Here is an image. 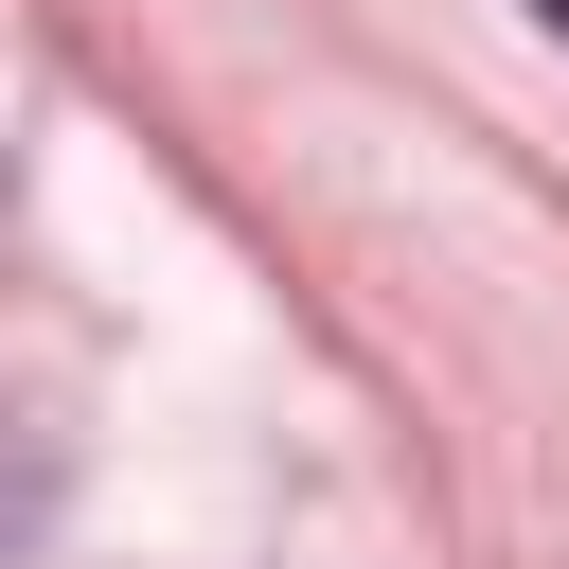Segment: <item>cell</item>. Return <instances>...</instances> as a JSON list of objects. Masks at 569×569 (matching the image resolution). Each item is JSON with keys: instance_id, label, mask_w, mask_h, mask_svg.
Returning a JSON list of instances; mask_svg holds the SVG:
<instances>
[{"instance_id": "6da1fadb", "label": "cell", "mask_w": 569, "mask_h": 569, "mask_svg": "<svg viewBox=\"0 0 569 569\" xmlns=\"http://www.w3.org/2000/svg\"><path fill=\"white\" fill-rule=\"evenodd\" d=\"M533 18H551V36H569V0H533Z\"/></svg>"}]
</instances>
